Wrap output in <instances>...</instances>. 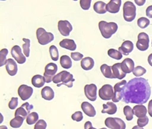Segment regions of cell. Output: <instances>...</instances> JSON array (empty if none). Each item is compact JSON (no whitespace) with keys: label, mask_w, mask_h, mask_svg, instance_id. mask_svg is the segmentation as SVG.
I'll use <instances>...</instances> for the list:
<instances>
[{"label":"cell","mask_w":152,"mask_h":129,"mask_svg":"<svg viewBox=\"0 0 152 129\" xmlns=\"http://www.w3.org/2000/svg\"><path fill=\"white\" fill-rule=\"evenodd\" d=\"M60 47L62 48L69 49V50L74 51L77 49V45L73 40L71 39H64L59 42Z\"/></svg>","instance_id":"23"},{"label":"cell","mask_w":152,"mask_h":129,"mask_svg":"<svg viewBox=\"0 0 152 129\" xmlns=\"http://www.w3.org/2000/svg\"><path fill=\"white\" fill-rule=\"evenodd\" d=\"M127 82L125 80L121 81L120 83H117L114 87V97L112 98V101L114 102H119L121 99L123 98L124 92V88Z\"/></svg>","instance_id":"7"},{"label":"cell","mask_w":152,"mask_h":129,"mask_svg":"<svg viewBox=\"0 0 152 129\" xmlns=\"http://www.w3.org/2000/svg\"><path fill=\"white\" fill-rule=\"evenodd\" d=\"M146 72V70L144 68H143V67L141 66H137L134 68L133 74L134 76H136L137 77H141V76L144 75Z\"/></svg>","instance_id":"39"},{"label":"cell","mask_w":152,"mask_h":129,"mask_svg":"<svg viewBox=\"0 0 152 129\" xmlns=\"http://www.w3.org/2000/svg\"><path fill=\"white\" fill-rule=\"evenodd\" d=\"M93 129H96V128H93ZM100 129H107V128H100Z\"/></svg>","instance_id":"53"},{"label":"cell","mask_w":152,"mask_h":129,"mask_svg":"<svg viewBox=\"0 0 152 129\" xmlns=\"http://www.w3.org/2000/svg\"><path fill=\"white\" fill-rule=\"evenodd\" d=\"M108 55L109 57L113 58V59L117 60H119L122 58L123 55L119 52V50H116L115 49H109L108 50Z\"/></svg>","instance_id":"33"},{"label":"cell","mask_w":152,"mask_h":129,"mask_svg":"<svg viewBox=\"0 0 152 129\" xmlns=\"http://www.w3.org/2000/svg\"><path fill=\"white\" fill-rule=\"evenodd\" d=\"M37 38L40 45H46L54 40V36L52 32H49L44 28L39 27L37 30Z\"/></svg>","instance_id":"5"},{"label":"cell","mask_w":152,"mask_h":129,"mask_svg":"<svg viewBox=\"0 0 152 129\" xmlns=\"http://www.w3.org/2000/svg\"><path fill=\"white\" fill-rule=\"evenodd\" d=\"M124 19L126 22H132L135 19L137 15V8L135 4L130 1H127L124 3L123 7Z\"/></svg>","instance_id":"4"},{"label":"cell","mask_w":152,"mask_h":129,"mask_svg":"<svg viewBox=\"0 0 152 129\" xmlns=\"http://www.w3.org/2000/svg\"><path fill=\"white\" fill-rule=\"evenodd\" d=\"M33 105H30L29 102H24L22 104V106L18 108L15 111V116H22L24 118H26L29 116V114H31V111L33 109Z\"/></svg>","instance_id":"14"},{"label":"cell","mask_w":152,"mask_h":129,"mask_svg":"<svg viewBox=\"0 0 152 129\" xmlns=\"http://www.w3.org/2000/svg\"><path fill=\"white\" fill-rule=\"evenodd\" d=\"M33 94V89L26 85H22L18 88V95L22 100H26Z\"/></svg>","instance_id":"15"},{"label":"cell","mask_w":152,"mask_h":129,"mask_svg":"<svg viewBox=\"0 0 152 129\" xmlns=\"http://www.w3.org/2000/svg\"><path fill=\"white\" fill-rule=\"evenodd\" d=\"M72 118L73 121H75L77 122H80L83 120V114L80 111H77V112L74 113V114H72Z\"/></svg>","instance_id":"43"},{"label":"cell","mask_w":152,"mask_h":129,"mask_svg":"<svg viewBox=\"0 0 152 129\" xmlns=\"http://www.w3.org/2000/svg\"><path fill=\"white\" fill-rule=\"evenodd\" d=\"M17 105H18V98L13 97L9 102V108L12 110H15L16 108L17 107Z\"/></svg>","instance_id":"44"},{"label":"cell","mask_w":152,"mask_h":129,"mask_svg":"<svg viewBox=\"0 0 152 129\" xmlns=\"http://www.w3.org/2000/svg\"><path fill=\"white\" fill-rule=\"evenodd\" d=\"M8 55V49L4 48L2 49L1 51H0V60H1V64H0V66H3V65H6L7 62V60L6 59L7 55Z\"/></svg>","instance_id":"38"},{"label":"cell","mask_w":152,"mask_h":129,"mask_svg":"<svg viewBox=\"0 0 152 129\" xmlns=\"http://www.w3.org/2000/svg\"><path fill=\"white\" fill-rule=\"evenodd\" d=\"M60 64L61 67L64 69H69L72 66V61L71 58L68 55H63L61 57H60Z\"/></svg>","instance_id":"30"},{"label":"cell","mask_w":152,"mask_h":129,"mask_svg":"<svg viewBox=\"0 0 152 129\" xmlns=\"http://www.w3.org/2000/svg\"><path fill=\"white\" fill-rule=\"evenodd\" d=\"M121 68H122L123 71L125 73H130V72H133L134 70V62L133 60L131 58H126L122 61L121 63Z\"/></svg>","instance_id":"21"},{"label":"cell","mask_w":152,"mask_h":129,"mask_svg":"<svg viewBox=\"0 0 152 129\" xmlns=\"http://www.w3.org/2000/svg\"><path fill=\"white\" fill-rule=\"evenodd\" d=\"M6 70L7 73L11 76H15L17 75V71H18V67L16 63V60H14L12 58L7 60L6 63Z\"/></svg>","instance_id":"16"},{"label":"cell","mask_w":152,"mask_h":129,"mask_svg":"<svg viewBox=\"0 0 152 129\" xmlns=\"http://www.w3.org/2000/svg\"><path fill=\"white\" fill-rule=\"evenodd\" d=\"M42 97L46 100H52L54 98V92L52 88L46 86L43 88L41 92Z\"/></svg>","instance_id":"25"},{"label":"cell","mask_w":152,"mask_h":129,"mask_svg":"<svg viewBox=\"0 0 152 129\" xmlns=\"http://www.w3.org/2000/svg\"><path fill=\"white\" fill-rule=\"evenodd\" d=\"M151 46H152V45H151Z\"/></svg>","instance_id":"54"},{"label":"cell","mask_w":152,"mask_h":129,"mask_svg":"<svg viewBox=\"0 0 152 129\" xmlns=\"http://www.w3.org/2000/svg\"><path fill=\"white\" fill-rule=\"evenodd\" d=\"M151 93V87L146 79L135 77L129 81L125 86L122 100L126 103L143 105L148 100Z\"/></svg>","instance_id":"1"},{"label":"cell","mask_w":152,"mask_h":129,"mask_svg":"<svg viewBox=\"0 0 152 129\" xmlns=\"http://www.w3.org/2000/svg\"><path fill=\"white\" fill-rule=\"evenodd\" d=\"M124 114L126 116V120L128 121H132L134 118V111L133 109L129 105H126V106L124 107Z\"/></svg>","instance_id":"34"},{"label":"cell","mask_w":152,"mask_h":129,"mask_svg":"<svg viewBox=\"0 0 152 129\" xmlns=\"http://www.w3.org/2000/svg\"><path fill=\"white\" fill-rule=\"evenodd\" d=\"M134 49V44L132 41L126 40L122 43L121 47H119V51L124 55H128Z\"/></svg>","instance_id":"18"},{"label":"cell","mask_w":152,"mask_h":129,"mask_svg":"<svg viewBox=\"0 0 152 129\" xmlns=\"http://www.w3.org/2000/svg\"><path fill=\"white\" fill-rule=\"evenodd\" d=\"M47 124L45 120H39L37 123H35L34 128V129H46Z\"/></svg>","instance_id":"42"},{"label":"cell","mask_w":152,"mask_h":129,"mask_svg":"<svg viewBox=\"0 0 152 129\" xmlns=\"http://www.w3.org/2000/svg\"><path fill=\"white\" fill-rule=\"evenodd\" d=\"M24 118L22 117V116H16L15 118L11 120L10 121V126L14 128H19L22 126L24 122Z\"/></svg>","instance_id":"31"},{"label":"cell","mask_w":152,"mask_h":129,"mask_svg":"<svg viewBox=\"0 0 152 129\" xmlns=\"http://www.w3.org/2000/svg\"><path fill=\"white\" fill-rule=\"evenodd\" d=\"M12 56L19 64H24L26 62V56L23 55L22 49L19 45H15L11 50Z\"/></svg>","instance_id":"13"},{"label":"cell","mask_w":152,"mask_h":129,"mask_svg":"<svg viewBox=\"0 0 152 129\" xmlns=\"http://www.w3.org/2000/svg\"><path fill=\"white\" fill-rule=\"evenodd\" d=\"M148 118L147 116H144V117L139 118L137 120V125H139L141 128L146 126L148 123Z\"/></svg>","instance_id":"40"},{"label":"cell","mask_w":152,"mask_h":129,"mask_svg":"<svg viewBox=\"0 0 152 129\" xmlns=\"http://www.w3.org/2000/svg\"><path fill=\"white\" fill-rule=\"evenodd\" d=\"M57 70V65H56L55 63H50L46 65L45 68V73H44V77H45L46 83H49L53 81V78L56 75Z\"/></svg>","instance_id":"8"},{"label":"cell","mask_w":152,"mask_h":129,"mask_svg":"<svg viewBox=\"0 0 152 129\" xmlns=\"http://www.w3.org/2000/svg\"><path fill=\"white\" fill-rule=\"evenodd\" d=\"M117 111V106L114 102H107L106 104H103L102 114H108L109 115L115 114Z\"/></svg>","instance_id":"22"},{"label":"cell","mask_w":152,"mask_h":129,"mask_svg":"<svg viewBox=\"0 0 152 129\" xmlns=\"http://www.w3.org/2000/svg\"><path fill=\"white\" fill-rule=\"evenodd\" d=\"M94 66V60L90 57L83 58L81 60V67L84 70H91Z\"/></svg>","instance_id":"24"},{"label":"cell","mask_w":152,"mask_h":129,"mask_svg":"<svg viewBox=\"0 0 152 129\" xmlns=\"http://www.w3.org/2000/svg\"><path fill=\"white\" fill-rule=\"evenodd\" d=\"M26 123L28 125H33L34 123H37L39 121V115L37 112H32L29 114L27 118H26Z\"/></svg>","instance_id":"32"},{"label":"cell","mask_w":152,"mask_h":129,"mask_svg":"<svg viewBox=\"0 0 152 129\" xmlns=\"http://www.w3.org/2000/svg\"><path fill=\"white\" fill-rule=\"evenodd\" d=\"M0 129H8L7 127L5 126V125H1L0 126Z\"/></svg>","instance_id":"52"},{"label":"cell","mask_w":152,"mask_h":129,"mask_svg":"<svg viewBox=\"0 0 152 129\" xmlns=\"http://www.w3.org/2000/svg\"><path fill=\"white\" fill-rule=\"evenodd\" d=\"M148 63L152 67V53L150 54L148 57Z\"/></svg>","instance_id":"50"},{"label":"cell","mask_w":152,"mask_h":129,"mask_svg":"<svg viewBox=\"0 0 152 129\" xmlns=\"http://www.w3.org/2000/svg\"><path fill=\"white\" fill-rule=\"evenodd\" d=\"M83 56L84 55L80 52H72L71 53V57L75 61L82 60L83 59Z\"/></svg>","instance_id":"45"},{"label":"cell","mask_w":152,"mask_h":129,"mask_svg":"<svg viewBox=\"0 0 152 129\" xmlns=\"http://www.w3.org/2000/svg\"><path fill=\"white\" fill-rule=\"evenodd\" d=\"M94 10L97 14L99 15H104L107 12V4L104 1H98L94 3Z\"/></svg>","instance_id":"27"},{"label":"cell","mask_w":152,"mask_h":129,"mask_svg":"<svg viewBox=\"0 0 152 129\" xmlns=\"http://www.w3.org/2000/svg\"><path fill=\"white\" fill-rule=\"evenodd\" d=\"M111 70H112L113 75L114 76V78L119 79L121 80L124 77H126V74L123 71L122 68H121V63H116V64L113 65L111 66Z\"/></svg>","instance_id":"20"},{"label":"cell","mask_w":152,"mask_h":129,"mask_svg":"<svg viewBox=\"0 0 152 129\" xmlns=\"http://www.w3.org/2000/svg\"><path fill=\"white\" fill-rule=\"evenodd\" d=\"M74 81H75V79L74 78L73 75L66 70H63L57 73L53 78V82L57 86V87H60L62 85H64L68 88H72Z\"/></svg>","instance_id":"2"},{"label":"cell","mask_w":152,"mask_h":129,"mask_svg":"<svg viewBox=\"0 0 152 129\" xmlns=\"http://www.w3.org/2000/svg\"><path fill=\"white\" fill-rule=\"evenodd\" d=\"M134 114L137 118H141L146 116V114L148 113L146 108L143 105H137L133 108Z\"/></svg>","instance_id":"26"},{"label":"cell","mask_w":152,"mask_h":129,"mask_svg":"<svg viewBox=\"0 0 152 129\" xmlns=\"http://www.w3.org/2000/svg\"><path fill=\"white\" fill-rule=\"evenodd\" d=\"M106 126L110 129H126V123L119 118L109 117L105 120Z\"/></svg>","instance_id":"6"},{"label":"cell","mask_w":152,"mask_h":129,"mask_svg":"<svg viewBox=\"0 0 152 129\" xmlns=\"http://www.w3.org/2000/svg\"><path fill=\"white\" fill-rule=\"evenodd\" d=\"M80 6L82 10H88L91 7V0H80Z\"/></svg>","instance_id":"41"},{"label":"cell","mask_w":152,"mask_h":129,"mask_svg":"<svg viewBox=\"0 0 152 129\" xmlns=\"http://www.w3.org/2000/svg\"><path fill=\"white\" fill-rule=\"evenodd\" d=\"M83 112L89 117H94L96 116V110L94 107L89 102H83L81 105Z\"/></svg>","instance_id":"19"},{"label":"cell","mask_w":152,"mask_h":129,"mask_svg":"<svg viewBox=\"0 0 152 129\" xmlns=\"http://www.w3.org/2000/svg\"><path fill=\"white\" fill-rule=\"evenodd\" d=\"M114 93V88L109 84L104 85L99 91V95L100 98L103 100H112Z\"/></svg>","instance_id":"9"},{"label":"cell","mask_w":152,"mask_h":129,"mask_svg":"<svg viewBox=\"0 0 152 129\" xmlns=\"http://www.w3.org/2000/svg\"><path fill=\"white\" fill-rule=\"evenodd\" d=\"M101 72H102L103 75L107 78H114V76L113 75L112 70H111V67L109 66L107 64H103L100 68Z\"/></svg>","instance_id":"29"},{"label":"cell","mask_w":152,"mask_h":129,"mask_svg":"<svg viewBox=\"0 0 152 129\" xmlns=\"http://www.w3.org/2000/svg\"><path fill=\"white\" fill-rule=\"evenodd\" d=\"M94 127L92 126V123L90 121H86L84 123V129H93Z\"/></svg>","instance_id":"47"},{"label":"cell","mask_w":152,"mask_h":129,"mask_svg":"<svg viewBox=\"0 0 152 129\" xmlns=\"http://www.w3.org/2000/svg\"><path fill=\"white\" fill-rule=\"evenodd\" d=\"M121 5V0H111L107 4V12L112 14L118 13L119 12L120 7Z\"/></svg>","instance_id":"17"},{"label":"cell","mask_w":152,"mask_h":129,"mask_svg":"<svg viewBox=\"0 0 152 129\" xmlns=\"http://www.w3.org/2000/svg\"><path fill=\"white\" fill-rule=\"evenodd\" d=\"M23 41L24 42V45H23V51H24V54L25 55L26 57H29L30 53V40L29 39L23 38Z\"/></svg>","instance_id":"36"},{"label":"cell","mask_w":152,"mask_h":129,"mask_svg":"<svg viewBox=\"0 0 152 129\" xmlns=\"http://www.w3.org/2000/svg\"><path fill=\"white\" fill-rule=\"evenodd\" d=\"M58 29L61 35L64 37H68L73 29V27L69 21L59 20L58 22Z\"/></svg>","instance_id":"11"},{"label":"cell","mask_w":152,"mask_h":129,"mask_svg":"<svg viewBox=\"0 0 152 129\" xmlns=\"http://www.w3.org/2000/svg\"><path fill=\"white\" fill-rule=\"evenodd\" d=\"M146 15L148 18L152 19V5L148 6L146 10Z\"/></svg>","instance_id":"46"},{"label":"cell","mask_w":152,"mask_h":129,"mask_svg":"<svg viewBox=\"0 0 152 129\" xmlns=\"http://www.w3.org/2000/svg\"><path fill=\"white\" fill-rule=\"evenodd\" d=\"M145 2H146V0H141V1H139V0H135V3L137 5H139V6H142V5L145 4Z\"/></svg>","instance_id":"49"},{"label":"cell","mask_w":152,"mask_h":129,"mask_svg":"<svg viewBox=\"0 0 152 129\" xmlns=\"http://www.w3.org/2000/svg\"><path fill=\"white\" fill-rule=\"evenodd\" d=\"M148 113L149 114V116L152 117V100H150L148 102Z\"/></svg>","instance_id":"48"},{"label":"cell","mask_w":152,"mask_h":129,"mask_svg":"<svg viewBox=\"0 0 152 129\" xmlns=\"http://www.w3.org/2000/svg\"><path fill=\"white\" fill-rule=\"evenodd\" d=\"M84 94L88 100L95 101L97 97V87L95 84L91 83L84 86Z\"/></svg>","instance_id":"12"},{"label":"cell","mask_w":152,"mask_h":129,"mask_svg":"<svg viewBox=\"0 0 152 129\" xmlns=\"http://www.w3.org/2000/svg\"><path fill=\"white\" fill-rule=\"evenodd\" d=\"M46 83L45 77L40 75H36L33 76L31 79V83L35 88H42Z\"/></svg>","instance_id":"28"},{"label":"cell","mask_w":152,"mask_h":129,"mask_svg":"<svg viewBox=\"0 0 152 129\" xmlns=\"http://www.w3.org/2000/svg\"><path fill=\"white\" fill-rule=\"evenodd\" d=\"M150 21L149 19L146 18V17H141L138 19L137 21V24L139 27L141 28V29H145L149 25Z\"/></svg>","instance_id":"37"},{"label":"cell","mask_w":152,"mask_h":129,"mask_svg":"<svg viewBox=\"0 0 152 129\" xmlns=\"http://www.w3.org/2000/svg\"><path fill=\"white\" fill-rule=\"evenodd\" d=\"M99 28L103 38L109 39L118 30V25L115 22H107L101 21L99 23Z\"/></svg>","instance_id":"3"},{"label":"cell","mask_w":152,"mask_h":129,"mask_svg":"<svg viewBox=\"0 0 152 129\" xmlns=\"http://www.w3.org/2000/svg\"><path fill=\"white\" fill-rule=\"evenodd\" d=\"M149 47V38L145 32H141L138 35L137 47L140 51H146Z\"/></svg>","instance_id":"10"},{"label":"cell","mask_w":152,"mask_h":129,"mask_svg":"<svg viewBox=\"0 0 152 129\" xmlns=\"http://www.w3.org/2000/svg\"><path fill=\"white\" fill-rule=\"evenodd\" d=\"M132 129H144L143 128H141V127H139V125H135V126H134Z\"/></svg>","instance_id":"51"},{"label":"cell","mask_w":152,"mask_h":129,"mask_svg":"<svg viewBox=\"0 0 152 129\" xmlns=\"http://www.w3.org/2000/svg\"><path fill=\"white\" fill-rule=\"evenodd\" d=\"M49 53L52 60L57 61L59 60V51L55 45H52L49 47Z\"/></svg>","instance_id":"35"}]
</instances>
